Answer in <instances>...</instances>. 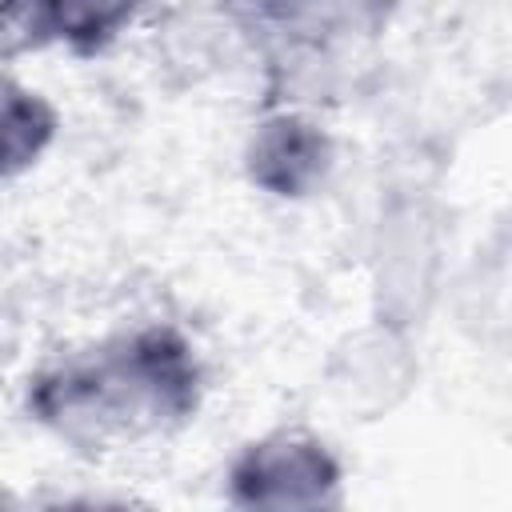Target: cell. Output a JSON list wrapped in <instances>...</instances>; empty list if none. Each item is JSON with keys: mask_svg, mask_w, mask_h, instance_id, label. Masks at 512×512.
<instances>
[{"mask_svg": "<svg viewBox=\"0 0 512 512\" xmlns=\"http://www.w3.org/2000/svg\"><path fill=\"white\" fill-rule=\"evenodd\" d=\"M328 168V140L316 124L300 116H276L268 120L248 148V172L260 188L276 196H300L308 192Z\"/></svg>", "mask_w": 512, "mask_h": 512, "instance_id": "cell-5", "label": "cell"}, {"mask_svg": "<svg viewBox=\"0 0 512 512\" xmlns=\"http://www.w3.org/2000/svg\"><path fill=\"white\" fill-rule=\"evenodd\" d=\"M52 128H56L52 108L36 92H24L8 80L4 88V176H16L20 168H28L52 140Z\"/></svg>", "mask_w": 512, "mask_h": 512, "instance_id": "cell-7", "label": "cell"}, {"mask_svg": "<svg viewBox=\"0 0 512 512\" xmlns=\"http://www.w3.org/2000/svg\"><path fill=\"white\" fill-rule=\"evenodd\" d=\"M436 264V236L428 220L408 208L388 224L384 252H380V284H388L392 296H404L412 304L416 292L428 288V272Z\"/></svg>", "mask_w": 512, "mask_h": 512, "instance_id": "cell-6", "label": "cell"}, {"mask_svg": "<svg viewBox=\"0 0 512 512\" xmlns=\"http://www.w3.org/2000/svg\"><path fill=\"white\" fill-rule=\"evenodd\" d=\"M200 372L168 328H144L60 364L32 388V412L84 448L124 444L180 424L196 408Z\"/></svg>", "mask_w": 512, "mask_h": 512, "instance_id": "cell-1", "label": "cell"}, {"mask_svg": "<svg viewBox=\"0 0 512 512\" xmlns=\"http://www.w3.org/2000/svg\"><path fill=\"white\" fill-rule=\"evenodd\" d=\"M332 392L348 412L380 416L396 400H404L412 384L408 344L392 328H368L352 336L332 360Z\"/></svg>", "mask_w": 512, "mask_h": 512, "instance_id": "cell-4", "label": "cell"}, {"mask_svg": "<svg viewBox=\"0 0 512 512\" xmlns=\"http://www.w3.org/2000/svg\"><path fill=\"white\" fill-rule=\"evenodd\" d=\"M340 468L308 436H268L232 468V496L248 508H320L336 500Z\"/></svg>", "mask_w": 512, "mask_h": 512, "instance_id": "cell-2", "label": "cell"}, {"mask_svg": "<svg viewBox=\"0 0 512 512\" xmlns=\"http://www.w3.org/2000/svg\"><path fill=\"white\" fill-rule=\"evenodd\" d=\"M136 0H4L8 52L64 40L76 52H96L132 16Z\"/></svg>", "mask_w": 512, "mask_h": 512, "instance_id": "cell-3", "label": "cell"}]
</instances>
